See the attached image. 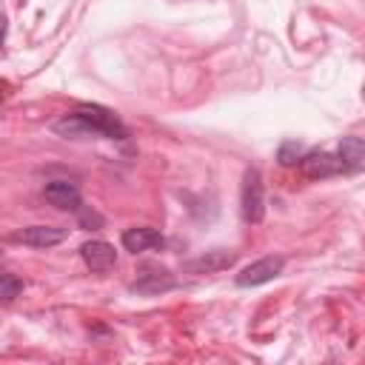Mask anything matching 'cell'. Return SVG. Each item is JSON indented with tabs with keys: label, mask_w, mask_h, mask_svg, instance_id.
I'll return each mask as SVG.
<instances>
[{
	"label": "cell",
	"mask_w": 365,
	"mask_h": 365,
	"mask_svg": "<svg viewBox=\"0 0 365 365\" xmlns=\"http://www.w3.org/2000/svg\"><path fill=\"white\" fill-rule=\"evenodd\" d=\"M282 268H285V259H282V257H262V259L245 265V268L237 274L234 282H237L240 288H257V285H265V282H271L274 277H279Z\"/></svg>",
	"instance_id": "cell-3"
},
{
	"label": "cell",
	"mask_w": 365,
	"mask_h": 365,
	"mask_svg": "<svg viewBox=\"0 0 365 365\" xmlns=\"http://www.w3.org/2000/svg\"><path fill=\"white\" fill-rule=\"evenodd\" d=\"M308 154V148L302 145V143H297V140H285L282 145H279V151H277V160H279V165H299V160Z\"/></svg>",
	"instance_id": "cell-12"
},
{
	"label": "cell",
	"mask_w": 365,
	"mask_h": 365,
	"mask_svg": "<svg viewBox=\"0 0 365 365\" xmlns=\"http://www.w3.org/2000/svg\"><path fill=\"white\" fill-rule=\"evenodd\" d=\"M66 237H68V231L66 228H57V225H29V228L14 231L9 240L11 242L31 245V248H51V245H60Z\"/></svg>",
	"instance_id": "cell-7"
},
{
	"label": "cell",
	"mask_w": 365,
	"mask_h": 365,
	"mask_svg": "<svg viewBox=\"0 0 365 365\" xmlns=\"http://www.w3.org/2000/svg\"><path fill=\"white\" fill-rule=\"evenodd\" d=\"M177 288V279L171 271L160 268V265H145L137 271V279L131 282V291L134 294H143V297H157V294H165Z\"/></svg>",
	"instance_id": "cell-4"
},
{
	"label": "cell",
	"mask_w": 365,
	"mask_h": 365,
	"mask_svg": "<svg viewBox=\"0 0 365 365\" xmlns=\"http://www.w3.org/2000/svg\"><path fill=\"white\" fill-rule=\"evenodd\" d=\"M74 214H77V222H80L83 228H91V231H94V228H100V225H103V217H100V214H94V211H88V208H77Z\"/></svg>",
	"instance_id": "cell-14"
},
{
	"label": "cell",
	"mask_w": 365,
	"mask_h": 365,
	"mask_svg": "<svg viewBox=\"0 0 365 365\" xmlns=\"http://www.w3.org/2000/svg\"><path fill=\"white\" fill-rule=\"evenodd\" d=\"M43 197L48 205L60 208V211H77L83 208V197H80V188L68 180H48L43 185Z\"/></svg>",
	"instance_id": "cell-8"
},
{
	"label": "cell",
	"mask_w": 365,
	"mask_h": 365,
	"mask_svg": "<svg viewBox=\"0 0 365 365\" xmlns=\"http://www.w3.org/2000/svg\"><path fill=\"white\" fill-rule=\"evenodd\" d=\"M20 291H23V279H17L14 274L6 271V274L0 277V297H3V302H11Z\"/></svg>",
	"instance_id": "cell-13"
},
{
	"label": "cell",
	"mask_w": 365,
	"mask_h": 365,
	"mask_svg": "<svg viewBox=\"0 0 365 365\" xmlns=\"http://www.w3.org/2000/svg\"><path fill=\"white\" fill-rule=\"evenodd\" d=\"M299 171L308 180H328L336 174H345V165L339 160V154H328V151H308L299 160Z\"/></svg>",
	"instance_id": "cell-5"
},
{
	"label": "cell",
	"mask_w": 365,
	"mask_h": 365,
	"mask_svg": "<svg viewBox=\"0 0 365 365\" xmlns=\"http://www.w3.org/2000/svg\"><path fill=\"white\" fill-rule=\"evenodd\" d=\"M336 154H339L345 171H365V140L342 137L339 145H336Z\"/></svg>",
	"instance_id": "cell-11"
},
{
	"label": "cell",
	"mask_w": 365,
	"mask_h": 365,
	"mask_svg": "<svg viewBox=\"0 0 365 365\" xmlns=\"http://www.w3.org/2000/svg\"><path fill=\"white\" fill-rule=\"evenodd\" d=\"M237 262V254L234 251H225V248H211V251H202L200 257H191L182 262V271L185 274H217V271H225Z\"/></svg>",
	"instance_id": "cell-6"
},
{
	"label": "cell",
	"mask_w": 365,
	"mask_h": 365,
	"mask_svg": "<svg viewBox=\"0 0 365 365\" xmlns=\"http://www.w3.org/2000/svg\"><path fill=\"white\" fill-rule=\"evenodd\" d=\"M80 257L91 271H108L117 265V251L106 240H88L80 245Z\"/></svg>",
	"instance_id": "cell-9"
},
{
	"label": "cell",
	"mask_w": 365,
	"mask_h": 365,
	"mask_svg": "<svg viewBox=\"0 0 365 365\" xmlns=\"http://www.w3.org/2000/svg\"><path fill=\"white\" fill-rule=\"evenodd\" d=\"M240 205H242V220L245 222H262V217H265V188H262V177H259L257 168H245Z\"/></svg>",
	"instance_id": "cell-2"
},
{
	"label": "cell",
	"mask_w": 365,
	"mask_h": 365,
	"mask_svg": "<svg viewBox=\"0 0 365 365\" xmlns=\"http://www.w3.org/2000/svg\"><path fill=\"white\" fill-rule=\"evenodd\" d=\"M165 245V237L157 231V228H128L123 231V248L131 251V254H143V251H154V248H163Z\"/></svg>",
	"instance_id": "cell-10"
},
{
	"label": "cell",
	"mask_w": 365,
	"mask_h": 365,
	"mask_svg": "<svg viewBox=\"0 0 365 365\" xmlns=\"http://www.w3.org/2000/svg\"><path fill=\"white\" fill-rule=\"evenodd\" d=\"M54 134L60 137H106V140H125L128 137V128L123 125V120L103 108V106H94V103H80L74 111L63 114L54 125Z\"/></svg>",
	"instance_id": "cell-1"
}]
</instances>
